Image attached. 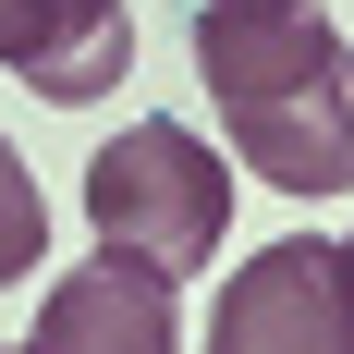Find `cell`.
Wrapping results in <instances>:
<instances>
[{
    "label": "cell",
    "instance_id": "cell-2",
    "mask_svg": "<svg viewBox=\"0 0 354 354\" xmlns=\"http://www.w3.org/2000/svg\"><path fill=\"white\" fill-rule=\"evenodd\" d=\"M86 220H98V245L147 257L159 281H196V269H220V232H232V171L208 135L135 122L86 159Z\"/></svg>",
    "mask_w": 354,
    "mask_h": 354
},
{
    "label": "cell",
    "instance_id": "cell-7",
    "mask_svg": "<svg viewBox=\"0 0 354 354\" xmlns=\"http://www.w3.org/2000/svg\"><path fill=\"white\" fill-rule=\"evenodd\" d=\"M208 12H293V0H208Z\"/></svg>",
    "mask_w": 354,
    "mask_h": 354
},
{
    "label": "cell",
    "instance_id": "cell-1",
    "mask_svg": "<svg viewBox=\"0 0 354 354\" xmlns=\"http://www.w3.org/2000/svg\"><path fill=\"white\" fill-rule=\"evenodd\" d=\"M196 86L220 98V135L281 196H354V37L318 0L293 12H208L196 0Z\"/></svg>",
    "mask_w": 354,
    "mask_h": 354
},
{
    "label": "cell",
    "instance_id": "cell-4",
    "mask_svg": "<svg viewBox=\"0 0 354 354\" xmlns=\"http://www.w3.org/2000/svg\"><path fill=\"white\" fill-rule=\"evenodd\" d=\"M25 354H183V306H171V281H159L147 257L98 245L73 281H49Z\"/></svg>",
    "mask_w": 354,
    "mask_h": 354
},
{
    "label": "cell",
    "instance_id": "cell-5",
    "mask_svg": "<svg viewBox=\"0 0 354 354\" xmlns=\"http://www.w3.org/2000/svg\"><path fill=\"white\" fill-rule=\"evenodd\" d=\"M135 62V25H122V0H0V73H25L37 98H110Z\"/></svg>",
    "mask_w": 354,
    "mask_h": 354
},
{
    "label": "cell",
    "instance_id": "cell-6",
    "mask_svg": "<svg viewBox=\"0 0 354 354\" xmlns=\"http://www.w3.org/2000/svg\"><path fill=\"white\" fill-rule=\"evenodd\" d=\"M37 257H49V196H37V171H25V147L0 135V293L25 281Z\"/></svg>",
    "mask_w": 354,
    "mask_h": 354
},
{
    "label": "cell",
    "instance_id": "cell-3",
    "mask_svg": "<svg viewBox=\"0 0 354 354\" xmlns=\"http://www.w3.org/2000/svg\"><path fill=\"white\" fill-rule=\"evenodd\" d=\"M208 354H354V232H281L220 281Z\"/></svg>",
    "mask_w": 354,
    "mask_h": 354
}]
</instances>
